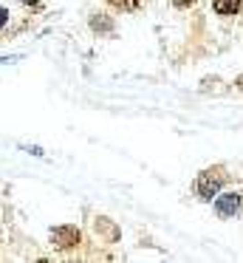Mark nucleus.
Masks as SVG:
<instances>
[{
  "mask_svg": "<svg viewBox=\"0 0 243 263\" xmlns=\"http://www.w3.org/2000/svg\"><path fill=\"white\" fill-rule=\"evenodd\" d=\"M240 88H243V77H240Z\"/></svg>",
  "mask_w": 243,
  "mask_h": 263,
  "instance_id": "8",
  "label": "nucleus"
},
{
  "mask_svg": "<svg viewBox=\"0 0 243 263\" xmlns=\"http://www.w3.org/2000/svg\"><path fill=\"white\" fill-rule=\"evenodd\" d=\"M220 181H223V176H220L218 170L201 173V178H198V184H195L198 195H201V198H215V193L220 190Z\"/></svg>",
  "mask_w": 243,
  "mask_h": 263,
  "instance_id": "1",
  "label": "nucleus"
},
{
  "mask_svg": "<svg viewBox=\"0 0 243 263\" xmlns=\"http://www.w3.org/2000/svg\"><path fill=\"white\" fill-rule=\"evenodd\" d=\"M215 210H218V215H235L237 210H240V195L237 193H229V195H220L218 201H215Z\"/></svg>",
  "mask_w": 243,
  "mask_h": 263,
  "instance_id": "2",
  "label": "nucleus"
},
{
  "mask_svg": "<svg viewBox=\"0 0 243 263\" xmlns=\"http://www.w3.org/2000/svg\"><path fill=\"white\" fill-rule=\"evenodd\" d=\"M110 6H116V9H122V12H130V9H136V6H141V0H107Z\"/></svg>",
  "mask_w": 243,
  "mask_h": 263,
  "instance_id": "4",
  "label": "nucleus"
},
{
  "mask_svg": "<svg viewBox=\"0 0 243 263\" xmlns=\"http://www.w3.org/2000/svg\"><path fill=\"white\" fill-rule=\"evenodd\" d=\"M23 3H40V0H23Z\"/></svg>",
  "mask_w": 243,
  "mask_h": 263,
  "instance_id": "7",
  "label": "nucleus"
},
{
  "mask_svg": "<svg viewBox=\"0 0 243 263\" xmlns=\"http://www.w3.org/2000/svg\"><path fill=\"white\" fill-rule=\"evenodd\" d=\"M6 23H9V12H6V9H0V29H3Z\"/></svg>",
  "mask_w": 243,
  "mask_h": 263,
  "instance_id": "5",
  "label": "nucleus"
},
{
  "mask_svg": "<svg viewBox=\"0 0 243 263\" xmlns=\"http://www.w3.org/2000/svg\"><path fill=\"white\" fill-rule=\"evenodd\" d=\"M212 6L218 14H237L243 12V0H212Z\"/></svg>",
  "mask_w": 243,
  "mask_h": 263,
  "instance_id": "3",
  "label": "nucleus"
},
{
  "mask_svg": "<svg viewBox=\"0 0 243 263\" xmlns=\"http://www.w3.org/2000/svg\"><path fill=\"white\" fill-rule=\"evenodd\" d=\"M175 3H178V6H186V3H195V0H175Z\"/></svg>",
  "mask_w": 243,
  "mask_h": 263,
  "instance_id": "6",
  "label": "nucleus"
}]
</instances>
